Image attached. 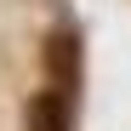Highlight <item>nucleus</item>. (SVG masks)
<instances>
[{"instance_id": "2", "label": "nucleus", "mask_w": 131, "mask_h": 131, "mask_svg": "<svg viewBox=\"0 0 131 131\" xmlns=\"http://www.w3.org/2000/svg\"><path fill=\"white\" fill-rule=\"evenodd\" d=\"M46 69H51V85L80 91V34L74 29H57L46 40Z\"/></svg>"}, {"instance_id": "1", "label": "nucleus", "mask_w": 131, "mask_h": 131, "mask_svg": "<svg viewBox=\"0 0 131 131\" xmlns=\"http://www.w3.org/2000/svg\"><path fill=\"white\" fill-rule=\"evenodd\" d=\"M23 120H29V131H74V91H63V85L34 91Z\"/></svg>"}]
</instances>
